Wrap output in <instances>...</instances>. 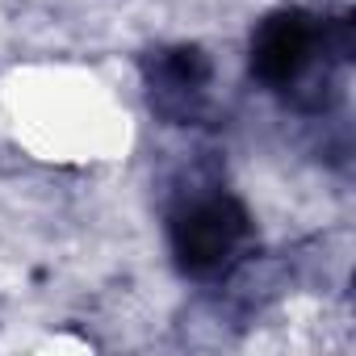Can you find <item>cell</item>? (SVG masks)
Masks as SVG:
<instances>
[{
  "label": "cell",
  "instance_id": "6da1fadb",
  "mask_svg": "<svg viewBox=\"0 0 356 356\" xmlns=\"http://www.w3.org/2000/svg\"><path fill=\"white\" fill-rule=\"evenodd\" d=\"M248 218L235 202H202L176 222V256L193 273L218 268L243 239Z\"/></svg>",
  "mask_w": 356,
  "mask_h": 356
},
{
  "label": "cell",
  "instance_id": "7a4b0ae2",
  "mask_svg": "<svg viewBox=\"0 0 356 356\" xmlns=\"http://www.w3.org/2000/svg\"><path fill=\"white\" fill-rule=\"evenodd\" d=\"M310 51H314V26L302 13H281V17L264 22V30L256 34L252 67L268 84H285L306 67Z\"/></svg>",
  "mask_w": 356,
  "mask_h": 356
}]
</instances>
